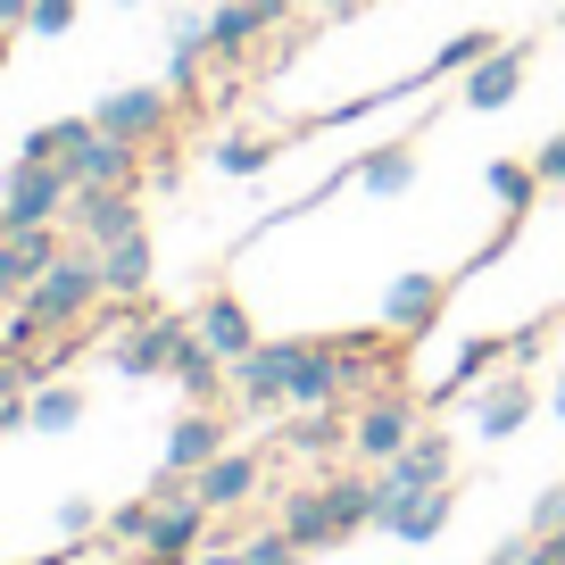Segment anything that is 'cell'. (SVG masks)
<instances>
[{
	"mask_svg": "<svg viewBox=\"0 0 565 565\" xmlns=\"http://www.w3.org/2000/svg\"><path fill=\"white\" fill-rule=\"evenodd\" d=\"M100 300H108V282H100V249H58V258L42 266V282L25 291V308H34V317L51 324V333L84 324Z\"/></svg>",
	"mask_w": 565,
	"mask_h": 565,
	"instance_id": "cell-1",
	"label": "cell"
},
{
	"mask_svg": "<svg viewBox=\"0 0 565 565\" xmlns=\"http://www.w3.org/2000/svg\"><path fill=\"white\" fill-rule=\"evenodd\" d=\"M183 341H192V317H159V308H134V324L117 333V350H108V366L117 374H175Z\"/></svg>",
	"mask_w": 565,
	"mask_h": 565,
	"instance_id": "cell-2",
	"label": "cell"
},
{
	"mask_svg": "<svg viewBox=\"0 0 565 565\" xmlns=\"http://www.w3.org/2000/svg\"><path fill=\"white\" fill-rule=\"evenodd\" d=\"M67 200H75V175L67 167H42V159H18L9 167V200H0V209H9V225H58V216H67Z\"/></svg>",
	"mask_w": 565,
	"mask_h": 565,
	"instance_id": "cell-3",
	"label": "cell"
},
{
	"mask_svg": "<svg viewBox=\"0 0 565 565\" xmlns=\"http://www.w3.org/2000/svg\"><path fill=\"white\" fill-rule=\"evenodd\" d=\"M67 216H75V233H84V249H108V242H125V233H141L134 183H75Z\"/></svg>",
	"mask_w": 565,
	"mask_h": 565,
	"instance_id": "cell-4",
	"label": "cell"
},
{
	"mask_svg": "<svg viewBox=\"0 0 565 565\" xmlns=\"http://www.w3.org/2000/svg\"><path fill=\"white\" fill-rule=\"evenodd\" d=\"M449 515H458V482H416V491H391L374 524H383L391 541L424 548V541H441V524H449Z\"/></svg>",
	"mask_w": 565,
	"mask_h": 565,
	"instance_id": "cell-5",
	"label": "cell"
},
{
	"mask_svg": "<svg viewBox=\"0 0 565 565\" xmlns=\"http://www.w3.org/2000/svg\"><path fill=\"white\" fill-rule=\"evenodd\" d=\"M209 499H192V491H175V499H159V524H150V541H141V565H192L200 557V541H209Z\"/></svg>",
	"mask_w": 565,
	"mask_h": 565,
	"instance_id": "cell-6",
	"label": "cell"
},
{
	"mask_svg": "<svg viewBox=\"0 0 565 565\" xmlns=\"http://www.w3.org/2000/svg\"><path fill=\"white\" fill-rule=\"evenodd\" d=\"M92 125L100 134H125V141H167V125H175V92H159V84H134V92H108L100 108H92Z\"/></svg>",
	"mask_w": 565,
	"mask_h": 565,
	"instance_id": "cell-7",
	"label": "cell"
},
{
	"mask_svg": "<svg viewBox=\"0 0 565 565\" xmlns=\"http://www.w3.org/2000/svg\"><path fill=\"white\" fill-rule=\"evenodd\" d=\"M524 75H532V42H499L491 58H475V67L458 75V100L491 117V108H508L515 92H524Z\"/></svg>",
	"mask_w": 565,
	"mask_h": 565,
	"instance_id": "cell-8",
	"label": "cell"
},
{
	"mask_svg": "<svg viewBox=\"0 0 565 565\" xmlns=\"http://www.w3.org/2000/svg\"><path fill=\"white\" fill-rule=\"evenodd\" d=\"M233 391L249 399V416L291 407V341H258L249 358H233Z\"/></svg>",
	"mask_w": 565,
	"mask_h": 565,
	"instance_id": "cell-9",
	"label": "cell"
},
{
	"mask_svg": "<svg viewBox=\"0 0 565 565\" xmlns=\"http://www.w3.org/2000/svg\"><path fill=\"white\" fill-rule=\"evenodd\" d=\"M407 441H416V407H407L399 391H391V399H366V407H358V424H350V449H358L366 466H391Z\"/></svg>",
	"mask_w": 565,
	"mask_h": 565,
	"instance_id": "cell-10",
	"label": "cell"
},
{
	"mask_svg": "<svg viewBox=\"0 0 565 565\" xmlns=\"http://www.w3.org/2000/svg\"><path fill=\"white\" fill-rule=\"evenodd\" d=\"M258 491H266V466H258V449H216V458L192 475V499H209L216 515H225V508H249Z\"/></svg>",
	"mask_w": 565,
	"mask_h": 565,
	"instance_id": "cell-11",
	"label": "cell"
},
{
	"mask_svg": "<svg viewBox=\"0 0 565 565\" xmlns=\"http://www.w3.org/2000/svg\"><path fill=\"white\" fill-rule=\"evenodd\" d=\"M441 308H449V282H441V275H399V282L383 291V333H391V341H416Z\"/></svg>",
	"mask_w": 565,
	"mask_h": 565,
	"instance_id": "cell-12",
	"label": "cell"
},
{
	"mask_svg": "<svg viewBox=\"0 0 565 565\" xmlns=\"http://www.w3.org/2000/svg\"><path fill=\"white\" fill-rule=\"evenodd\" d=\"M75 183H141V141H125V134H100V125H92V141H75L67 159Z\"/></svg>",
	"mask_w": 565,
	"mask_h": 565,
	"instance_id": "cell-13",
	"label": "cell"
},
{
	"mask_svg": "<svg viewBox=\"0 0 565 565\" xmlns=\"http://www.w3.org/2000/svg\"><path fill=\"white\" fill-rule=\"evenodd\" d=\"M341 391H350L341 341H291V407H333Z\"/></svg>",
	"mask_w": 565,
	"mask_h": 565,
	"instance_id": "cell-14",
	"label": "cell"
},
{
	"mask_svg": "<svg viewBox=\"0 0 565 565\" xmlns=\"http://www.w3.org/2000/svg\"><path fill=\"white\" fill-rule=\"evenodd\" d=\"M416 482H458V441H449V433H416V441L383 466V499L416 491Z\"/></svg>",
	"mask_w": 565,
	"mask_h": 565,
	"instance_id": "cell-15",
	"label": "cell"
},
{
	"mask_svg": "<svg viewBox=\"0 0 565 565\" xmlns=\"http://www.w3.org/2000/svg\"><path fill=\"white\" fill-rule=\"evenodd\" d=\"M58 258V225H25V233H9L0 242V300H25L42 282V266Z\"/></svg>",
	"mask_w": 565,
	"mask_h": 565,
	"instance_id": "cell-16",
	"label": "cell"
},
{
	"mask_svg": "<svg viewBox=\"0 0 565 565\" xmlns=\"http://www.w3.org/2000/svg\"><path fill=\"white\" fill-rule=\"evenodd\" d=\"M282 532L317 557V548H341L350 532L333 524V499H324V482H300V491H282Z\"/></svg>",
	"mask_w": 565,
	"mask_h": 565,
	"instance_id": "cell-17",
	"label": "cell"
},
{
	"mask_svg": "<svg viewBox=\"0 0 565 565\" xmlns=\"http://www.w3.org/2000/svg\"><path fill=\"white\" fill-rule=\"evenodd\" d=\"M192 333H200V341H209V350H216V358H225V366H233V358H249V350H258V324H249V308H242V300H233V291H216V300H200V317H192Z\"/></svg>",
	"mask_w": 565,
	"mask_h": 565,
	"instance_id": "cell-18",
	"label": "cell"
},
{
	"mask_svg": "<svg viewBox=\"0 0 565 565\" xmlns=\"http://www.w3.org/2000/svg\"><path fill=\"white\" fill-rule=\"evenodd\" d=\"M524 416H532V383H524V366H508L475 399V433H482V441H508V433H524Z\"/></svg>",
	"mask_w": 565,
	"mask_h": 565,
	"instance_id": "cell-19",
	"label": "cell"
},
{
	"mask_svg": "<svg viewBox=\"0 0 565 565\" xmlns=\"http://www.w3.org/2000/svg\"><path fill=\"white\" fill-rule=\"evenodd\" d=\"M216 449H225V424H216V407H192V416H175V433H167V475H200Z\"/></svg>",
	"mask_w": 565,
	"mask_h": 565,
	"instance_id": "cell-20",
	"label": "cell"
},
{
	"mask_svg": "<svg viewBox=\"0 0 565 565\" xmlns=\"http://www.w3.org/2000/svg\"><path fill=\"white\" fill-rule=\"evenodd\" d=\"M266 25H275V18H266L258 0H225L216 18H200V34H209V58H242L249 42L266 34Z\"/></svg>",
	"mask_w": 565,
	"mask_h": 565,
	"instance_id": "cell-21",
	"label": "cell"
},
{
	"mask_svg": "<svg viewBox=\"0 0 565 565\" xmlns=\"http://www.w3.org/2000/svg\"><path fill=\"white\" fill-rule=\"evenodd\" d=\"M100 282H108V300H141V291H150V233L108 242L100 249Z\"/></svg>",
	"mask_w": 565,
	"mask_h": 565,
	"instance_id": "cell-22",
	"label": "cell"
},
{
	"mask_svg": "<svg viewBox=\"0 0 565 565\" xmlns=\"http://www.w3.org/2000/svg\"><path fill=\"white\" fill-rule=\"evenodd\" d=\"M75 424H84V391L75 383H34L25 391V433H75Z\"/></svg>",
	"mask_w": 565,
	"mask_h": 565,
	"instance_id": "cell-23",
	"label": "cell"
},
{
	"mask_svg": "<svg viewBox=\"0 0 565 565\" xmlns=\"http://www.w3.org/2000/svg\"><path fill=\"white\" fill-rule=\"evenodd\" d=\"M175 383H183V399H192V407H216V391L233 383V366L192 333V341H183V358H175Z\"/></svg>",
	"mask_w": 565,
	"mask_h": 565,
	"instance_id": "cell-24",
	"label": "cell"
},
{
	"mask_svg": "<svg viewBox=\"0 0 565 565\" xmlns=\"http://www.w3.org/2000/svg\"><path fill=\"white\" fill-rule=\"evenodd\" d=\"M324 499H333V524L341 532H366L374 515H383V475H333V482H324Z\"/></svg>",
	"mask_w": 565,
	"mask_h": 565,
	"instance_id": "cell-25",
	"label": "cell"
},
{
	"mask_svg": "<svg viewBox=\"0 0 565 565\" xmlns=\"http://www.w3.org/2000/svg\"><path fill=\"white\" fill-rule=\"evenodd\" d=\"M358 183H366L374 200L407 192V183H416V141H383V150H366V159H358Z\"/></svg>",
	"mask_w": 565,
	"mask_h": 565,
	"instance_id": "cell-26",
	"label": "cell"
},
{
	"mask_svg": "<svg viewBox=\"0 0 565 565\" xmlns=\"http://www.w3.org/2000/svg\"><path fill=\"white\" fill-rule=\"evenodd\" d=\"M482 183H491V200H499L508 216H524L532 200L548 192V183H541V167H515V159H491V175H482Z\"/></svg>",
	"mask_w": 565,
	"mask_h": 565,
	"instance_id": "cell-27",
	"label": "cell"
},
{
	"mask_svg": "<svg viewBox=\"0 0 565 565\" xmlns=\"http://www.w3.org/2000/svg\"><path fill=\"white\" fill-rule=\"evenodd\" d=\"M75 141H92V117H58V125H34L18 159H42V167H58V159L75 150Z\"/></svg>",
	"mask_w": 565,
	"mask_h": 565,
	"instance_id": "cell-28",
	"label": "cell"
},
{
	"mask_svg": "<svg viewBox=\"0 0 565 565\" xmlns=\"http://www.w3.org/2000/svg\"><path fill=\"white\" fill-rule=\"evenodd\" d=\"M350 433L333 424V407H300V424L282 433V449H300V458H317V449H341Z\"/></svg>",
	"mask_w": 565,
	"mask_h": 565,
	"instance_id": "cell-29",
	"label": "cell"
},
{
	"mask_svg": "<svg viewBox=\"0 0 565 565\" xmlns=\"http://www.w3.org/2000/svg\"><path fill=\"white\" fill-rule=\"evenodd\" d=\"M499 350H508V341H491V333H482V341H466V350H458V366H449V383H441V399H466V391H475L482 374H491V358H499Z\"/></svg>",
	"mask_w": 565,
	"mask_h": 565,
	"instance_id": "cell-30",
	"label": "cell"
},
{
	"mask_svg": "<svg viewBox=\"0 0 565 565\" xmlns=\"http://www.w3.org/2000/svg\"><path fill=\"white\" fill-rule=\"evenodd\" d=\"M491 51H499V34H458V42L433 51V67H424V75H466L475 58H491Z\"/></svg>",
	"mask_w": 565,
	"mask_h": 565,
	"instance_id": "cell-31",
	"label": "cell"
},
{
	"mask_svg": "<svg viewBox=\"0 0 565 565\" xmlns=\"http://www.w3.org/2000/svg\"><path fill=\"white\" fill-rule=\"evenodd\" d=\"M300 557H308V548L291 541L282 524H275V532H258V541H242V565H300Z\"/></svg>",
	"mask_w": 565,
	"mask_h": 565,
	"instance_id": "cell-32",
	"label": "cell"
},
{
	"mask_svg": "<svg viewBox=\"0 0 565 565\" xmlns=\"http://www.w3.org/2000/svg\"><path fill=\"white\" fill-rule=\"evenodd\" d=\"M275 159V150H266V141H249V134H233V141H216V167H225V175H258V167Z\"/></svg>",
	"mask_w": 565,
	"mask_h": 565,
	"instance_id": "cell-33",
	"label": "cell"
},
{
	"mask_svg": "<svg viewBox=\"0 0 565 565\" xmlns=\"http://www.w3.org/2000/svg\"><path fill=\"white\" fill-rule=\"evenodd\" d=\"M150 524H159V491H150V499H125V508L108 515V532H117V541H150Z\"/></svg>",
	"mask_w": 565,
	"mask_h": 565,
	"instance_id": "cell-34",
	"label": "cell"
},
{
	"mask_svg": "<svg viewBox=\"0 0 565 565\" xmlns=\"http://www.w3.org/2000/svg\"><path fill=\"white\" fill-rule=\"evenodd\" d=\"M565 524V482H548V491L541 499H532V515H524V532H532V541H541V532H557Z\"/></svg>",
	"mask_w": 565,
	"mask_h": 565,
	"instance_id": "cell-35",
	"label": "cell"
},
{
	"mask_svg": "<svg viewBox=\"0 0 565 565\" xmlns=\"http://www.w3.org/2000/svg\"><path fill=\"white\" fill-rule=\"evenodd\" d=\"M75 25V0H34L25 9V34H67Z\"/></svg>",
	"mask_w": 565,
	"mask_h": 565,
	"instance_id": "cell-36",
	"label": "cell"
},
{
	"mask_svg": "<svg viewBox=\"0 0 565 565\" xmlns=\"http://www.w3.org/2000/svg\"><path fill=\"white\" fill-rule=\"evenodd\" d=\"M532 167H541V183H548V192H565V134H548Z\"/></svg>",
	"mask_w": 565,
	"mask_h": 565,
	"instance_id": "cell-37",
	"label": "cell"
},
{
	"mask_svg": "<svg viewBox=\"0 0 565 565\" xmlns=\"http://www.w3.org/2000/svg\"><path fill=\"white\" fill-rule=\"evenodd\" d=\"M92 524H100V515H92V499H58V532H67V541H84Z\"/></svg>",
	"mask_w": 565,
	"mask_h": 565,
	"instance_id": "cell-38",
	"label": "cell"
},
{
	"mask_svg": "<svg viewBox=\"0 0 565 565\" xmlns=\"http://www.w3.org/2000/svg\"><path fill=\"white\" fill-rule=\"evenodd\" d=\"M524 557H532V532H524V541H508V548H491L482 565H524Z\"/></svg>",
	"mask_w": 565,
	"mask_h": 565,
	"instance_id": "cell-39",
	"label": "cell"
},
{
	"mask_svg": "<svg viewBox=\"0 0 565 565\" xmlns=\"http://www.w3.org/2000/svg\"><path fill=\"white\" fill-rule=\"evenodd\" d=\"M25 9H34V0H0V34H9V25H25Z\"/></svg>",
	"mask_w": 565,
	"mask_h": 565,
	"instance_id": "cell-40",
	"label": "cell"
},
{
	"mask_svg": "<svg viewBox=\"0 0 565 565\" xmlns=\"http://www.w3.org/2000/svg\"><path fill=\"white\" fill-rule=\"evenodd\" d=\"M192 565H242V548H200Z\"/></svg>",
	"mask_w": 565,
	"mask_h": 565,
	"instance_id": "cell-41",
	"label": "cell"
},
{
	"mask_svg": "<svg viewBox=\"0 0 565 565\" xmlns=\"http://www.w3.org/2000/svg\"><path fill=\"white\" fill-rule=\"evenodd\" d=\"M317 18H358V0H317Z\"/></svg>",
	"mask_w": 565,
	"mask_h": 565,
	"instance_id": "cell-42",
	"label": "cell"
},
{
	"mask_svg": "<svg viewBox=\"0 0 565 565\" xmlns=\"http://www.w3.org/2000/svg\"><path fill=\"white\" fill-rule=\"evenodd\" d=\"M548 416L565 424V374H557V383H548Z\"/></svg>",
	"mask_w": 565,
	"mask_h": 565,
	"instance_id": "cell-43",
	"label": "cell"
},
{
	"mask_svg": "<svg viewBox=\"0 0 565 565\" xmlns=\"http://www.w3.org/2000/svg\"><path fill=\"white\" fill-rule=\"evenodd\" d=\"M541 548H548V557L565 565V524H557V532H541Z\"/></svg>",
	"mask_w": 565,
	"mask_h": 565,
	"instance_id": "cell-44",
	"label": "cell"
},
{
	"mask_svg": "<svg viewBox=\"0 0 565 565\" xmlns=\"http://www.w3.org/2000/svg\"><path fill=\"white\" fill-rule=\"evenodd\" d=\"M0 67H9V34H0Z\"/></svg>",
	"mask_w": 565,
	"mask_h": 565,
	"instance_id": "cell-45",
	"label": "cell"
},
{
	"mask_svg": "<svg viewBox=\"0 0 565 565\" xmlns=\"http://www.w3.org/2000/svg\"><path fill=\"white\" fill-rule=\"evenodd\" d=\"M557 34H565V0H557Z\"/></svg>",
	"mask_w": 565,
	"mask_h": 565,
	"instance_id": "cell-46",
	"label": "cell"
},
{
	"mask_svg": "<svg viewBox=\"0 0 565 565\" xmlns=\"http://www.w3.org/2000/svg\"><path fill=\"white\" fill-rule=\"evenodd\" d=\"M0 317H9V300H0Z\"/></svg>",
	"mask_w": 565,
	"mask_h": 565,
	"instance_id": "cell-47",
	"label": "cell"
}]
</instances>
